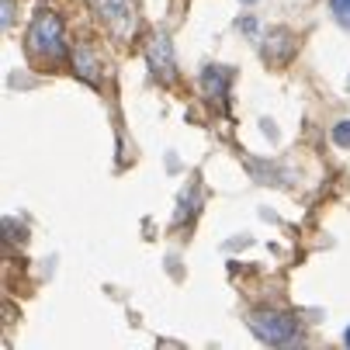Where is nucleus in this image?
Here are the masks:
<instances>
[{
  "label": "nucleus",
  "mask_w": 350,
  "mask_h": 350,
  "mask_svg": "<svg viewBox=\"0 0 350 350\" xmlns=\"http://www.w3.org/2000/svg\"><path fill=\"white\" fill-rule=\"evenodd\" d=\"M250 329H254L264 343H288L298 329V323L284 312H254L250 316Z\"/></svg>",
  "instance_id": "obj_1"
},
{
  "label": "nucleus",
  "mask_w": 350,
  "mask_h": 350,
  "mask_svg": "<svg viewBox=\"0 0 350 350\" xmlns=\"http://www.w3.org/2000/svg\"><path fill=\"white\" fill-rule=\"evenodd\" d=\"M28 42L35 53H49V56H63V28H59V18L56 14H38L31 31H28Z\"/></svg>",
  "instance_id": "obj_2"
},
{
  "label": "nucleus",
  "mask_w": 350,
  "mask_h": 350,
  "mask_svg": "<svg viewBox=\"0 0 350 350\" xmlns=\"http://www.w3.org/2000/svg\"><path fill=\"white\" fill-rule=\"evenodd\" d=\"M149 63H153V70L160 77H170L174 73V53H170V42L163 35H157L153 42H149Z\"/></svg>",
  "instance_id": "obj_3"
},
{
  "label": "nucleus",
  "mask_w": 350,
  "mask_h": 350,
  "mask_svg": "<svg viewBox=\"0 0 350 350\" xmlns=\"http://www.w3.org/2000/svg\"><path fill=\"white\" fill-rule=\"evenodd\" d=\"M90 4L101 11L105 21H111V25H118V28L129 25V4H125V0H90Z\"/></svg>",
  "instance_id": "obj_4"
},
{
  "label": "nucleus",
  "mask_w": 350,
  "mask_h": 350,
  "mask_svg": "<svg viewBox=\"0 0 350 350\" xmlns=\"http://www.w3.org/2000/svg\"><path fill=\"white\" fill-rule=\"evenodd\" d=\"M73 63H77V73H80V77H87L90 83H97V63H94V56H90L87 45H77V49H73Z\"/></svg>",
  "instance_id": "obj_5"
},
{
  "label": "nucleus",
  "mask_w": 350,
  "mask_h": 350,
  "mask_svg": "<svg viewBox=\"0 0 350 350\" xmlns=\"http://www.w3.org/2000/svg\"><path fill=\"white\" fill-rule=\"evenodd\" d=\"M205 90L208 94H222L226 90V83H229V70H219V66H212V70H205Z\"/></svg>",
  "instance_id": "obj_6"
},
{
  "label": "nucleus",
  "mask_w": 350,
  "mask_h": 350,
  "mask_svg": "<svg viewBox=\"0 0 350 350\" xmlns=\"http://www.w3.org/2000/svg\"><path fill=\"white\" fill-rule=\"evenodd\" d=\"M329 8L336 11V18L350 28V0H329Z\"/></svg>",
  "instance_id": "obj_7"
},
{
  "label": "nucleus",
  "mask_w": 350,
  "mask_h": 350,
  "mask_svg": "<svg viewBox=\"0 0 350 350\" xmlns=\"http://www.w3.org/2000/svg\"><path fill=\"white\" fill-rule=\"evenodd\" d=\"M333 142H340V146H350V122H340V125H333Z\"/></svg>",
  "instance_id": "obj_8"
},
{
  "label": "nucleus",
  "mask_w": 350,
  "mask_h": 350,
  "mask_svg": "<svg viewBox=\"0 0 350 350\" xmlns=\"http://www.w3.org/2000/svg\"><path fill=\"white\" fill-rule=\"evenodd\" d=\"M347 343H350V329H347Z\"/></svg>",
  "instance_id": "obj_9"
},
{
  "label": "nucleus",
  "mask_w": 350,
  "mask_h": 350,
  "mask_svg": "<svg viewBox=\"0 0 350 350\" xmlns=\"http://www.w3.org/2000/svg\"><path fill=\"white\" fill-rule=\"evenodd\" d=\"M246 4H254V0H246Z\"/></svg>",
  "instance_id": "obj_10"
}]
</instances>
